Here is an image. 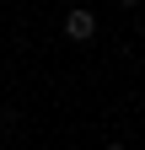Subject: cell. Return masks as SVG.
<instances>
[{"label": "cell", "mask_w": 145, "mask_h": 150, "mask_svg": "<svg viewBox=\"0 0 145 150\" xmlns=\"http://www.w3.org/2000/svg\"><path fill=\"white\" fill-rule=\"evenodd\" d=\"M65 38H70V43H86V38H97V16L86 11V6H75V11L65 16Z\"/></svg>", "instance_id": "cell-1"}, {"label": "cell", "mask_w": 145, "mask_h": 150, "mask_svg": "<svg viewBox=\"0 0 145 150\" xmlns=\"http://www.w3.org/2000/svg\"><path fill=\"white\" fill-rule=\"evenodd\" d=\"M118 6H134V0H118Z\"/></svg>", "instance_id": "cell-2"}]
</instances>
